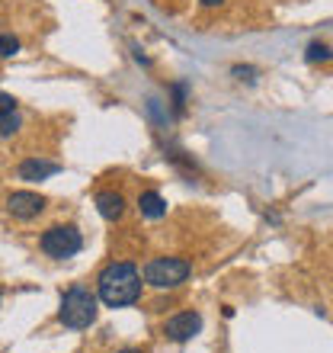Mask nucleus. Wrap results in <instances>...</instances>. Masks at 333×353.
I'll return each mask as SVG.
<instances>
[{"mask_svg": "<svg viewBox=\"0 0 333 353\" xmlns=\"http://www.w3.org/2000/svg\"><path fill=\"white\" fill-rule=\"evenodd\" d=\"M7 112H17V97L0 90V116H7Z\"/></svg>", "mask_w": 333, "mask_h": 353, "instance_id": "4468645a", "label": "nucleus"}, {"mask_svg": "<svg viewBox=\"0 0 333 353\" xmlns=\"http://www.w3.org/2000/svg\"><path fill=\"white\" fill-rule=\"evenodd\" d=\"M138 209L144 219H164L166 215V199L158 193V190H144L138 196Z\"/></svg>", "mask_w": 333, "mask_h": 353, "instance_id": "1a4fd4ad", "label": "nucleus"}, {"mask_svg": "<svg viewBox=\"0 0 333 353\" xmlns=\"http://www.w3.org/2000/svg\"><path fill=\"white\" fill-rule=\"evenodd\" d=\"M0 299H3V289H0Z\"/></svg>", "mask_w": 333, "mask_h": 353, "instance_id": "f3484780", "label": "nucleus"}, {"mask_svg": "<svg viewBox=\"0 0 333 353\" xmlns=\"http://www.w3.org/2000/svg\"><path fill=\"white\" fill-rule=\"evenodd\" d=\"M189 273H193V263L183 257H154L144 267V283L154 289H176L189 279Z\"/></svg>", "mask_w": 333, "mask_h": 353, "instance_id": "7ed1b4c3", "label": "nucleus"}, {"mask_svg": "<svg viewBox=\"0 0 333 353\" xmlns=\"http://www.w3.org/2000/svg\"><path fill=\"white\" fill-rule=\"evenodd\" d=\"M96 312H100V299L93 296L87 286H71L61 296V305H58V321L71 331H83L96 321Z\"/></svg>", "mask_w": 333, "mask_h": 353, "instance_id": "f03ea898", "label": "nucleus"}, {"mask_svg": "<svg viewBox=\"0 0 333 353\" xmlns=\"http://www.w3.org/2000/svg\"><path fill=\"white\" fill-rule=\"evenodd\" d=\"M19 116L17 112H7V116H0V139H10V135H17L19 132Z\"/></svg>", "mask_w": 333, "mask_h": 353, "instance_id": "9b49d317", "label": "nucleus"}, {"mask_svg": "<svg viewBox=\"0 0 333 353\" xmlns=\"http://www.w3.org/2000/svg\"><path fill=\"white\" fill-rule=\"evenodd\" d=\"M305 58L311 61V65H317V61H330V46L327 42H311L305 52Z\"/></svg>", "mask_w": 333, "mask_h": 353, "instance_id": "9d476101", "label": "nucleus"}, {"mask_svg": "<svg viewBox=\"0 0 333 353\" xmlns=\"http://www.w3.org/2000/svg\"><path fill=\"white\" fill-rule=\"evenodd\" d=\"M170 93H173V110L183 116V110H186V84H173L170 87Z\"/></svg>", "mask_w": 333, "mask_h": 353, "instance_id": "ddd939ff", "label": "nucleus"}, {"mask_svg": "<svg viewBox=\"0 0 333 353\" xmlns=\"http://www.w3.org/2000/svg\"><path fill=\"white\" fill-rule=\"evenodd\" d=\"M7 209L19 222H32V219H39V215L45 212V196L32 193V190H17V193H10Z\"/></svg>", "mask_w": 333, "mask_h": 353, "instance_id": "39448f33", "label": "nucleus"}, {"mask_svg": "<svg viewBox=\"0 0 333 353\" xmlns=\"http://www.w3.org/2000/svg\"><path fill=\"white\" fill-rule=\"evenodd\" d=\"M141 273L135 263L129 261H116L100 273L96 279V299H100L103 305L109 308H125V305H135L141 299Z\"/></svg>", "mask_w": 333, "mask_h": 353, "instance_id": "f257e3e1", "label": "nucleus"}, {"mask_svg": "<svg viewBox=\"0 0 333 353\" xmlns=\"http://www.w3.org/2000/svg\"><path fill=\"white\" fill-rule=\"evenodd\" d=\"M96 209H100V215L106 222H119L125 215V199L116 190H103V193H96Z\"/></svg>", "mask_w": 333, "mask_h": 353, "instance_id": "6e6552de", "label": "nucleus"}, {"mask_svg": "<svg viewBox=\"0 0 333 353\" xmlns=\"http://www.w3.org/2000/svg\"><path fill=\"white\" fill-rule=\"evenodd\" d=\"M61 170V164L55 161H45V158H29L19 164V176L29 180V183H39V180H48V176H55Z\"/></svg>", "mask_w": 333, "mask_h": 353, "instance_id": "0eeeda50", "label": "nucleus"}, {"mask_svg": "<svg viewBox=\"0 0 333 353\" xmlns=\"http://www.w3.org/2000/svg\"><path fill=\"white\" fill-rule=\"evenodd\" d=\"M119 353H144V350H138V347H125V350H119Z\"/></svg>", "mask_w": 333, "mask_h": 353, "instance_id": "dca6fc26", "label": "nucleus"}, {"mask_svg": "<svg viewBox=\"0 0 333 353\" xmlns=\"http://www.w3.org/2000/svg\"><path fill=\"white\" fill-rule=\"evenodd\" d=\"M199 331H202V315H199V312H180V315L166 318V325H164V334L170 337L173 344L193 341Z\"/></svg>", "mask_w": 333, "mask_h": 353, "instance_id": "423d86ee", "label": "nucleus"}, {"mask_svg": "<svg viewBox=\"0 0 333 353\" xmlns=\"http://www.w3.org/2000/svg\"><path fill=\"white\" fill-rule=\"evenodd\" d=\"M39 248H42V254H48L52 261H67V257L80 254L83 234L77 232L74 225H52L48 232H42Z\"/></svg>", "mask_w": 333, "mask_h": 353, "instance_id": "20e7f679", "label": "nucleus"}, {"mask_svg": "<svg viewBox=\"0 0 333 353\" xmlns=\"http://www.w3.org/2000/svg\"><path fill=\"white\" fill-rule=\"evenodd\" d=\"M222 0H202V7H218Z\"/></svg>", "mask_w": 333, "mask_h": 353, "instance_id": "2eb2a0df", "label": "nucleus"}, {"mask_svg": "<svg viewBox=\"0 0 333 353\" xmlns=\"http://www.w3.org/2000/svg\"><path fill=\"white\" fill-rule=\"evenodd\" d=\"M17 52H19V39L3 32V36H0V58H13Z\"/></svg>", "mask_w": 333, "mask_h": 353, "instance_id": "f8f14e48", "label": "nucleus"}]
</instances>
